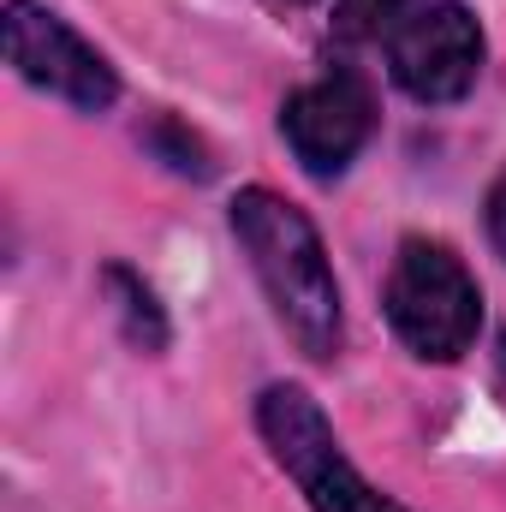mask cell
Segmentation results:
<instances>
[{"label":"cell","mask_w":506,"mask_h":512,"mask_svg":"<svg viewBox=\"0 0 506 512\" xmlns=\"http://www.w3.org/2000/svg\"><path fill=\"white\" fill-rule=\"evenodd\" d=\"M387 322L417 358L453 364L471 352V340L483 328V292L447 245L405 239L393 256V274H387Z\"/></svg>","instance_id":"cell-2"},{"label":"cell","mask_w":506,"mask_h":512,"mask_svg":"<svg viewBox=\"0 0 506 512\" xmlns=\"http://www.w3.org/2000/svg\"><path fill=\"white\" fill-rule=\"evenodd\" d=\"M489 239H495V251L506 256V173L495 179V191H489Z\"/></svg>","instance_id":"cell-10"},{"label":"cell","mask_w":506,"mask_h":512,"mask_svg":"<svg viewBox=\"0 0 506 512\" xmlns=\"http://www.w3.org/2000/svg\"><path fill=\"white\" fill-rule=\"evenodd\" d=\"M280 131H286L292 155L304 161V173L340 179L358 161V149L370 143V131H376V96H370V84L352 66H334L316 84L286 96Z\"/></svg>","instance_id":"cell-6"},{"label":"cell","mask_w":506,"mask_h":512,"mask_svg":"<svg viewBox=\"0 0 506 512\" xmlns=\"http://www.w3.org/2000/svg\"><path fill=\"white\" fill-rule=\"evenodd\" d=\"M256 429H262L268 453L280 459V471L298 483V495L316 512H405L340 453L334 423L322 417V405H316L304 387H292V382L262 387V399H256Z\"/></svg>","instance_id":"cell-3"},{"label":"cell","mask_w":506,"mask_h":512,"mask_svg":"<svg viewBox=\"0 0 506 512\" xmlns=\"http://www.w3.org/2000/svg\"><path fill=\"white\" fill-rule=\"evenodd\" d=\"M6 60H12V72L24 84L48 90V96L72 102V108H84V114H102L120 96L114 66L66 18H54L36 0H6Z\"/></svg>","instance_id":"cell-4"},{"label":"cell","mask_w":506,"mask_h":512,"mask_svg":"<svg viewBox=\"0 0 506 512\" xmlns=\"http://www.w3.org/2000/svg\"><path fill=\"white\" fill-rule=\"evenodd\" d=\"M411 0H340V30L346 36H381V24L393 30L405 18Z\"/></svg>","instance_id":"cell-9"},{"label":"cell","mask_w":506,"mask_h":512,"mask_svg":"<svg viewBox=\"0 0 506 512\" xmlns=\"http://www.w3.org/2000/svg\"><path fill=\"white\" fill-rule=\"evenodd\" d=\"M233 233L251 256L256 280L280 316V328L298 340L304 358H334L340 352V286L322 251V233L310 215L274 191H239L233 197Z\"/></svg>","instance_id":"cell-1"},{"label":"cell","mask_w":506,"mask_h":512,"mask_svg":"<svg viewBox=\"0 0 506 512\" xmlns=\"http://www.w3.org/2000/svg\"><path fill=\"white\" fill-rule=\"evenodd\" d=\"M274 6H316V0H274Z\"/></svg>","instance_id":"cell-12"},{"label":"cell","mask_w":506,"mask_h":512,"mask_svg":"<svg viewBox=\"0 0 506 512\" xmlns=\"http://www.w3.org/2000/svg\"><path fill=\"white\" fill-rule=\"evenodd\" d=\"M102 280H108V292H114V304H120V328H126V340L137 346V352H161V346H167V316H161L155 292L131 274L126 262H114Z\"/></svg>","instance_id":"cell-7"},{"label":"cell","mask_w":506,"mask_h":512,"mask_svg":"<svg viewBox=\"0 0 506 512\" xmlns=\"http://www.w3.org/2000/svg\"><path fill=\"white\" fill-rule=\"evenodd\" d=\"M149 143L167 155V167L173 173H191V179H209L215 173V161H209V149L191 137V131L179 126V120H155V131H149Z\"/></svg>","instance_id":"cell-8"},{"label":"cell","mask_w":506,"mask_h":512,"mask_svg":"<svg viewBox=\"0 0 506 512\" xmlns=\"http://www.w3.org/2000/svg\"><path fill=\"white\" fill-rule=\"evenodd\" d=\"M387 72L417 102H459L483 72V24L459 0L417 6L387 30Z\"/></svg>","instance_id":"cell-5"},{"label":"cell","mask_w":506,"mask_h":512,"mask_svg":"<svg viewBox=\"0 0 506 512\" xmlns=\"http://www.w3.org/2000/svg\"><path fill=\"white\" fill-rule=\"evenodd\" d=\"M501 382H506V328H501Z\"/></svg>","instance_id":"cell-11"}]
</instances>
